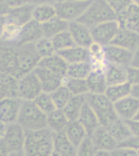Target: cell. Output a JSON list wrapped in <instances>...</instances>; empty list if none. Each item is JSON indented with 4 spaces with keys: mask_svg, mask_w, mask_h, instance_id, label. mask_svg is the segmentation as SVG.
I'll return each mask as SVG.
<instances>
[{
    "mask_svg": "<svg viewBox=\"0 0 139 156\" xmlns=\"http://www.w3.org/2000/svg\"><path fill=\"white\" fill-rule=\"evenodd\" d=\"M41 83L42 91L52 93L60 85H63V77L52 73L48 69L37 65L34 70Z\"/></svg>",
    "mask_w": 139,
    "mask_h": 156,
    "instance_id": "9a60e30c",
    "label": "cell"
},
{
    "mask_svg": "<svg viewBox=\"0 0 139 156\" xmlns=\"http://www.w3.org/2000/svg\"><path fill=\"white\" fill-rule=\"evenodd\" d=\"M68 30L77 46L89 48L94 42L90 28L77 20L69 22Z\"/></svg>",
    "mask_w": 139,
    "mask_h": 156,
    "instance_id": "4fadbf2b",
    "label": "cell"
},
{
    "mask_svg": "<svg viewBox=\"0 0 139 156\" xmlns=\"http://www.w3.org/2000/svg\"><path fill=\"white\" fill-rule=\"evenodd\" d=\"M23 153L24 156H52L54 133L48 128L26 131Z\"/></svg>",
    "mask_w": 139,
    "mask_h": 156,
    "instance_id": "6da1fadb",
    "label": "cell"
},
{
    "mask_svg": "<svg viewBox=\"0 0 139 156\" xmlns=\"http://www.w3.org/2000/svg\"><path fill=\"white\" fill-rule=\"evenodd\" d=\"M127 82L131 85L139 84V68L132 66L127 67Z\"/></svg>",
    "mask_w": 139,
    "mask_h": 156,
    "instance_id": "7bdbcfd3",
    "label": "cell"
},
{
    "mask_svg": "<svg viewBox=\"0 0 139 156\" xmlns=\"http://www.w3.org/2000/svg\"><path fill=\"white\" fill-rule=\"evenodd\" d=\"M51 95L55 104L56 108L59 109H63V107L67 104V102L73 96L69 90L63 85H60L55 90L51 93Z\"/></svg>",
    "mask_w": 139,
    "mask_h": 156,
    "instance_id": "f35d334b",
    "label": "cell"
},
{
    "mask_svg": "<svg viewBox=\"0 0 139 156\" xmlns=\"http://www.w3.org/2000/svg\"><path fill=\"white\" fill-rule=\"evenodd\" d=\"M34 102L38 107L39 109L46 115H48L49 113H51L54 110L56 109L55 104L50 93L42 91L37 96L36 98L34 100Z\"/></svg>",
    "mask_w": 139,
    "mask_h": 156,
    "instance_id": "60d3db41",
    "label": "cell"
},
{
    "mask_svg": "<svg viewBox=\"0 0 139 156\" xmlns=\"http://www.w3.org/2000/svg\"><path fill=\"white\" fill-rule=\"evenodd\" d=\"M134 119H137V120H139V110H138V112H137V113L136 116L134 117Z\"/></svg>",
    "mask_w": 139,
    "mask_h": 156,
    "instance_id": "680465c9",
    "label": "cell"
},
{
    "mask_svg": "<svg viewBox=\"0 0 139 156\" xmlns=\"http://www.w3.org/2000/svg\"><path fill=\"white\" fill-rule=\"evenodd\" d=\"M77 120L84 127L88 136H90L95 129L100 125L97 115H95L87 102H85V104L83 105Z\"/></svg>",
    "mask_w": 139,
    "mask_h": 156,
    "instance_id": "d4e9b609",
    "label": "cell"
},
{
    "mask_svg": "<svg viewBox=\"0 0 139 156\" xmlns=\"http://www.w3.org/2000/svg\"><path fill=\"white\" fill-rule=\"evenodd\" d=\"M17 123L25 131L47 128V115L39 109L34 100H22Z\"/></svg>",
    "mask_w": 139,
    "mask_h": 156,
    "instance_id": "7a4b0ae2",
    "label": "cell"
},
{
    "mask_svg": "<svg viewBox=\"0 0 139 156\" xmlns=\"http://www.w3.org/2000/svg\"><path fill=\"white\" fill-rule=\"evenodd\" d=\"M128 126H129L130 132L133 136L139 137V120L137 119H131L126 121Z\"/></svg>",
    "mask_w": 139,
    "mask_h": 156,
    "instance_id": "7dc6e473",
    "label": "cell"
},
{
    "mask_svg": "<svg viewBox=\"0 0 139 156\" xmlns=\"http://www.w3.org/2000/svg\"><path fill=\"white\" fill-rule=\"evenodd\" d=\"M21 102L19 98H7L0 100V119L7 124L16 122Z\"/></svg>",
    "mask_w": 139,
    "mask_h": 156,
    "instance_id": "5bb4252c",
    "label": "cell"
},
{
    "mask_svg": "<svg viewBox=\"0 0 139 156\" xmlns=\"http://www.w3.org/2000/svg\"><path fill=\"white\" fill-rule=\"evenodd\" d=\"M89 93L92 94H104L107 87L105 78L104 69L92 68L90 75L86 78Z\"/></svg>",
    "mask_w": 139,
    "mask_h": 156,
    "instance_id": "603a6c76",
    "label": "cell"
},
{
    "mask_svg": "<svg viewBox=\"0 0 139 156\" xmlns=\"http://www.w3.org/2000/svg\"><path fill=\"white\" fill-rule=\"evenodd\" d=\"M94 156H112L111 151H100V150H98L95 153Z\"/></svg>",
    "mask_w": 139,
    "mask_h": 156,
    "instance_id": "11a10c76",
    "label": "cell"
},
{
    "mask_svg": "<svg viewBox=\"0 0 139 156\" xmlns=\"http://www.w3.org/2000/svg\"><path fill=\"white\" fill-rule=\"evenodd\" d=\"M90 136L97 150L112 151L118 146V142L111 135L107 128L102 125L98 127Z\"/></svg>",
    "mask_w": 139,
    "mask_h": 156,
    "instance_id": "e0dca14e",
    "label": "cell"
},
{
    "mask_svg": "<svg viewBox=\"0 0 139 156\" xmlns=\"http://www.w3.org/2000/svg\"><path fill=\"white\" fill-rule=\"evenodd\" d=\"M63 85L68 88L73 95H85L89 93L86 79L72 78L65 76L63 77Z\"/></svg>",
    "mask_w": 139,
    "mask_h": 156,
    "instance_id": "d590c367",
    "label": "cell"
},
{
    "mask_svg": "<svg viewBox=\"0 0 139 156\" xmlns=\"http://www.w3.org/2000/svg\"><path fill=\"white\" fill-rule=\"evenodd\" d=\"M41 92V83L34 71L18 78L17 95L20 99L34 100Z\"/></svg>",
    "mask_w": 139,
    "mask_h": 156,
    "instance_id": "52a82bcc",
    "label": "cell"
},
{
    "mask_svg": "<svg viewBox=\"0 0 139 156\" xmlns=\"http://www.w3.org/2000/svg\"><path fill=\"white\" fill-rule=\"evenodd\" d=\"M116 20L120 28L139 33V4L132 2L117 13Z\"/></svg>",
    "mask_w": 139,
    "mask_h": 156,
    "instance_id": "8fae6325",
    "label": "cell"
},
{
    "mask_svg": "<svg viewBox=\"0 0 139 156\" xmlns=\"http://www.w3.org/2000/svg\"><path fill=\"white\" fill-rule=\"evenodd\" d=\"M56 16V10L55 4L52 3H43L34 6L32 18L34 20L43 24L52 18Z\"/></svg>",
    "mask_w": 139,
    "mask_h": 156,
    "instance_id": "e575fe53",
    "label": "cell"
},
{
    "mask_svg": "<svg viewBox=\"0 0 139 156\" xmlns=\"http://www.w3.org/2000/svg\"><path fill=\"white\" fill-rule=\"evenodd\" d=\"M56 2V0H25V3H29L31 5H38L43 4V3H52L55 4Z\"/></svg>",
    "mask_w": 139,
    "mask_h": 156,
    "instance_id": "681fc988",
    "label": "cell"
},
{
    "mask_svg": "<svg viewBox=\"0 0 139 156\" xmlns=\"http://www.w3.org/2000/svg\"><path fill=\"white\" fill-rule=\"evenodd\" d=\"M104 73L107 85L127 82V67L107 63Z\"/></svg>",
    "mask_w": 139,
    "mask_h": 156,
    "instance_id": "4316f807",
    "label": "cell"
},
{
    "mask_svg": "<svg viewBox=\"0 0 139 156\" xmlns=\"http://www.w3.org/2000/svg\"><path fill=\"white\" fill-rule=\"evenodd\" d=\"M0 73H9L14 76H16V47L10 46H0Z\"/></svg>",
    "mask_w": 139,
    "mask_h": 156,
    "instance_id": "2e32d148",
    "label": "cell"
},
{
    "mask_svg": "<svg viewBox=\"0 0 139 156\" xmlns=\"http://www.w3.org/2000/svg\"><path fill=\"white\" fill-rule=\"evenodd\" d=\"M6 19H7L6 14H0V34H1V31H2L3 24L6 21Z\"/></svg>",
    "mask_w": 139,
    "mask_h": 156,
    "instance_id": "9f6ffc18",
    "label": "cell"
},
{
    "mask_svg": "<svg viewBox=\"0 0 139 156\" xmlns=\"http://www.w3.org/2000/svg\"><path fill=\"white\" fill-rule=\"evenodd\" d=\"M17 51V73L16 77H21L27 73H31L38 65L41 59L35 51L34 43L18 45Z\"/></svg>",
    "mask_w": 139,
    "mask_h": 156,
    "instance_id": "5b68a950",
    "label": "cell"
},
{
    "mask_svg": "<svg viewBox=\"0 0 139 156\" xmlns=\"http://www.w3.org/2000/svg\"><path fill=\"white\" fill-rule=\"evenodd\" d=\"M21 29L22 25L7 17L0 34V40L4 42H16Z\"/></svg>",
    "mask_w": 139,
    "mask_h": 156,
    "instance_id": "1f68e13d",
    "label": "cell"
},
{
    "mask_svg": "<svg viewBox=\"0 0 139 156\" xmlns=\"http://www.w3.org/2000/svg\"><path fill=\"white\" fill-rule=\"evenodd\" d=\"M92 0H62L55 3L56 16L66 21L77 20L89 7Z\"/></svg>",
    "mask_w": 139,
    "mask_h": 156,
    "instance_id": "8992f818",
    "label": "cell"
},
{
    "mask_svg": "<svg viewBox=\"0 0 139 156\" xmlns=\"http://www.w3.org/2000/svg\"><path fill=\"white\" fill-rule=\"evenodd\" d=\"M114 20H116V13L106 0H92L77 21L91 29L97 24Z\"/></svg>",
    "mask_w": 139,
    "mask_h": 156,
    "instance_id": "3957f363",
    "label": "cell"
},
{
    "mask_svg": "<svg viewBox=\"0 0 139 156\" xmlns=\"http://www.w3.org/2000/svg\"><path fill=\"white\" fill-rule=\"evenodd\" d=\"M117 116L124 121L134 119L139 110V100L131 94L114 103Z\"/></svg>",
    "mask_w": 139,
    "mask_h": 156,
    "instance_id": "7c38bea8",
    "label": "cell"
},
{
    "mask_svg": "<svg viewBox=\"0 0 139 156\" xmlns=\"http://www.w3.org/2000/svg\"><path fill=\"white\" fill-rule=\"evenodd\" d=\"M46 115H47V128L51 131L53 132L54 133H58L64 131L69 120L64 114L63 110L56 108Z\"/></svg>",
    "mask_w": 139,
    "mask_h": 156,
    "instance_id": "83f0119b",
    "label": "cell"
},
{
    "mask_svg": "<svg viewBox=\"0 0 139 156\" xmlns=\"http://www.w3.org/2000/svg\"><path fill=\"white\" fill-rule=\"evenodd\" d=\"M106 1L116 14L133 2L132 0H106Z\"/></svg>",
    "mask_w": 139,
    "mask_h": 156,
    "instance_id": "ee69618b",
    "label": "cell"
},
{
    "mask_svg": "<svg viewBox=\"0 0 139 156\" xmlns=\"http://www.w3.org/2000/svg\"><path fill=\"white\" fill-rule=\"evenodd\" d=\"M92 71L90 62H80L68 64L66 76L68 77L86 79Z\"/></svg>",
    "mask_w": 139,
    "mask_h": 156,
    "instance_id": "8d00e7d4",
    "label": "cell"
},
{
    "mask_svg": "<svg viewBox=\"0 0 139 156\" xmlns=\"http://www.w3.org/2000/svg\"><path fill=\"white\" fill-rule=\"evenodd\" d=\"M86 102L85 95H73L62 110L69 121L77 120L79 117L83 105Z\"/></svg>",
    "mask_w": 139,
    "mask_h": 156,
    "instance_id": "f546056e",
    "label": "cell"
},
{
    "mask_svg": "<svg viewBox=\"0 0 139 156\" xmlns=\"http://www.w3.org/2000/svg\"><path fill=\"white\" fill-rule=\"evenodd\" d=\"M131 95L139 100V84L138 85H132Z\"/></svg>",
    "mask_w": 139,
    "mask_h": 156,
    "instance_id": "db71d44e",
    "label": "cell"
},
{
    "mask_svg": "<svg viewBox=\"0 0 139 156\" xmlns=\"http://www.w3.org/2000/svg\"><path fill=\"white\" fill-rule=\"evenodd\" d=\"M52 156H58V155H57V154H55L54 153V154H52Z\"/></svg>",
    "mask_w": 139,
    "mask_h": 156,
    "instance_id": "94428289",
    "label": "cell"
},
{
    "mask_svg": "<svg viewBox=\"0 0 139 156\" xmlns=\"http://www.w3.org/2000/svg\"><path fill=\"white\" fill-rule=\"evenodd\" d=\"M111 44L134 52L139 46V33L119 27L116 35Z\"/></svg>",
    "mask_w": 139,
    "mask_h": 156,
    "instance_id": "d6986e66",
    "label": "cell"
},
{
    "mask_svg": "<svg viewBox=\"0 0 139 156\" xmlns=\"http://www.w3.org/2000/svg\"><path fill=\"white\" fill-rule=\"evenodd\" d=\"M134 2H136L137 4H139V0H132Z\"/></svg>",
    "mask_w": 139,
    "mask_h": 156,
    "instance_id": "91938a15",
    "label": "cell"
},
{
    "mask_svg": "<svg viewBox=\"0 0 139 156\" xmlns=\"http://www.w3.org/2000/svg\"><path fill=\"white\" fill-rule=\"evenodd\" d=\"M132 85L129 82L121 83L117 85H107L104 94L113 103L131 94Z\"/></svg>",
    "mask_w": 139,
    "mask_h": 156,
    "instance_id": "836d02e7",
    "label": "cell"
},
{
    "mask_svg": "<svg viewBox=\"0 0 139 156\" xmlns=\"http://www.w3.org/2000/svg\"><path fill=\"white\" fill-rule=\"evenodd\" d=\"M130 66L134 67V68H139V46L133 53V58H132Z\"/></svg>",
    "mask_w": 139,
    "mask_h": 156,
    "instance_id": "c3c4849f",
    "label": "cell"
},
{
    "mask_svg": "<svg viewBox=\"0 0 139 156\" xmlns=\"http://www.w3.org/2000/svg\"><path fill=\"white\" fill-rule=\"evenodd\" d=\"M4 2H6V4L8 5L11 7L24 4V3H25V0H4Z\"/></svg>",
    "mask_w": 139,
    "mask_h": 156,
    "instance_id": "816d5d0a",
    "label": "cell"
},
{
    "mask_svg": "<svg viewBox=\"0 0 139 156\" xmlns=\"http://www.w3.org/2000/svg\"><path fill=\"white\" fill-rule=\"evenodd\" d=\"M7 156H24L23 151H18V152H11Z\"/></svg>",
    "mask_w": 139,
    "mask_h": 156,
    "instance_id": "6f0895ef",
    "label": "cell"
},
{
    "mask_svg": "<svg viewBox=\"0 0 139 156\" xmlns=\"http://www.w3.org/2000/svg\"><path fill=\"white\" fill-rule=\"evenodd\" d=\"M112 156H139L137 151L134 149L117 146L116 148L111 151Z\"/></svg>",
    "mask_w": 139,
    "mask_h": 156,
    "instance_id": "f6af8a7d",
    "label": "cell"
},
{
    "mask_svg": "<svg viewBox=\"0 0 139 156\" xmlns=\"http://www.w3.org/2000/svg\"><path fill=\"white\" fill-rule=\"evenodd\" d=\"M118 146L134 149L137 151H139V137L132 135L131 136H129V138H127L124 141L118 144Z\"/></svg>",
    "mask_w": 139,
    "mask_h": 156,
    "instance_id": "bcb514c9",
    "label": "cell"
},
{
    "mask_svg": "<svg viewBox=\"0 0 139 156\" xmlns=\"http://www.w3.org/2000/svg\"><path fill=\"white\" fill-rule=\"evenodd\" d=\"M10 153L11 151H9L4 141L1 139L0 140V156H7Z\"/></svg>",
    "mask_w": 139,
    "mask_h": 156,
    "instance_id": "f907efd6",
    "label": "cell"
},
{
    "mask_svg": "<svg viewBox=\"0 0 139 156\" xmlns=\"http://www.w3.org/2000/svg\"><path fill=\"white\" fill-rule=\"evenodd\" d=\"M39 66L48 69L60 76H65L68 69V63L57 52L40 59Z\"/></svg>",
    "mask_w": 139,
    "mask_h": 156,
    "instance_id": "44dd1931",
    "label": "cell"
},
{
    "mask_svg": "<svg viewBox=\"0 0 139 156\" xmlns=\"http://www.w3.org/2000/svg\"><path fill=\"white\" fill-rule=\"evenodd\" d=\"M51 39L56 52L75 46V42L73 41V37L68 29L56 34L55 36H54Z\"/></svg>",
    "mask_w": 139,
    "mask_h": 156,
    "instance_id": "74e56055",
    "label": "cell"
},
{
    "mask_svg": "<svg viewBox=\"0 0 139 156\" xmlns=\"http://www.w3.org/2000/svg\"><path fill=\"white\" fill-rule=\"evenodd\" d=\"M68 23L69 22L66 21L56 16L48 21L41 24L43 37L51 38L55 36L56 34L67 30L68 28Z\"/></svg>",
    "mask_w": 139,
    "mask_h": 156,
    "instance_id": "d6a6232c",
    "label": "cell"
},
{
    "mask_svg": "<svg viewBox=\"0 0 139 156\" xmlns=\"http://www.w3.org/2000/svg\"><path fill=\"white\" fill-rule=\"evenodd\" d=\"M54 153L58 156H77V147L63 131L54 133Z\"/></svg>",
    "mask_w": 139,
    "mask_h": 156,
    "instance_id": "7402d4cb",
    "label": "cell"
},
{
    "mask_svg": "<svg viewBox=\"0 0 139 156\" xmlns=\"http://www.w3.org/2000/svg\"><path fill=\"white\" fill-rule=\"evenodd\" d=\"M98 150L90 136H87L77 147V156H94Z\"/></svg>",
    "mask_w": 139,
    "mask_h": 156,
    "instance_id": "b9f144b4",
    "label": "cell"
},
{
    "mask_svg": "<svg viewBox=\"0 0 139 156\" xmlns=\"http://www.w3.org/2000/svg\"><path fill=\"white\" fill-rule=\"evenodd\" d=\"M26 131L17 122L7 124L2 140L11 152L23 151Z\"/></svg>",
    "mask_w": 139,
    "mask_h": 156,
    "instance_id": "9c48e42d",
    "label": "cell"
},
{
    "mask_svg": "<svg viewBox=\"0 0 139 156\" xmlns=\"http://www.w3.org/2000/svg\"><path fill=\"white\" fill-rule=\"evenodd\" d=\"M119 29V23L116 20L103 22L92 27L90 30L94 42L102 46L109 45L115 38Z\"/></svg>",
    "mask_w": 139,
    "mask_h": 156,
    "instance_id": "ba28073f",
    "label": "cell"
},
{
    "mask_svg": "<svg viewBox=\"0 0 139 156\" xmlns=\"http://www.w3.org/2000/svg\"><path fill=\"white\" fill-rule=\"evenodd\" d=\"M85 99L97 115L100 125L107 127L119 118L115 111L114 103L111 102L104 94L88 93L85 94Z\"/></svg>",
    "mask_w": 139,
    "mask_h": 156,
    "instance_id": "277c9868",
    "label": "cell"
},
{
    "mask_svg": "<svg viewBox=\"0 0 139 156\" xmlns=\"http://www.w3.org/2000/svg\"><path fill=\"white\" fill-rule=\"evenodd\" d=\"M58 1H62V0H56V2H58Z\"/></svg>",
    "mask_w": 139,
    "mask_h": 156,
    "instance_id": "6125c7cd",
    "label": "cell"
},
{
    "mask_svg": "<svg viewBox=\"0 0 139 156\" xmlns=\"http://www.w3.org/2000/svg\"><path fill=\"white\" fill-rule=\"evenodd\" d=\"M103 52L105 60L107 63H113L123 67H129L131 64L133 51L113 44H109L103 46Z\"/></svg>",
    "mask_w": 139,
    "mask_h": 156,
    "instance_id": "30bf717a",
    "label": "cell"
},
{
    "mask_svg": "<svg viewBox=\"0 0 139 156\" xmlns=\"http://www.w3.org/2000/svg\"><path fill=\"white\" fill-rule=\"evenodd\" d=\"M18 79L12 74L0 73V100L7 98H18Z\"/></svg>",
    "mask_w": 139,
    "mask_h": 156,
    "instance_id": "484cf974",
    "label": "cell"
},
{
    "mask_svg": "<svg viewBox=\"0 0 139 156\" xmlns=\"http://www.w3.org/2000/svg\"><path fill=\"white\" fill-rule=\"evenodd\" d=\"M34 45L35 51L41 58L56 53L51 39L46 37H41L36 42H34Z\"/></svg>",
    "mask_w": 139,
    "mask_h": 156,
    "instance_id": "ab89813d",
    "label": "cell"
},
{
    "mask_svg": "<svg viewBox=\"0 0 139 156\" xmlns=\"http://www.w3.org/2000/svg\"><path fill=\"white\" fill-rule=\"evenodd\" d=\"M41 37H43L41 24L32 19L22 25L21 32L16 42L18 45L32 44L36 42Z\"/></svg>",
    "mask_w": 139,
    "mask_h": 156,
    "instance_id": "ac0fdd59",
    "label": "cell"
},
{
    "mask_svg": "<svg viewBox=\"0 0 139 156\" xmlns=\"http://www.w3.org/2000/svg\"><path fill=\"white\" fill-rule=\"evenodd\" d=\"M106 128L109 131L111 135L114 137L115 140L118 142V144L132 136L131 132L126 121L119 118H117Z\"/></svg>",
    "mask_w": 139,
    "mask_h": 156,
    "instance_id": "4dcf8cb0",
    "label": "cell"
},
{
    "mask_svg": "<svg viewBox=\"0 0 139 156\" xmlns=\"http://www.w3.org/2000/svg\"><path fill=\"white\" fill-rule=\"evenodd\" d=\"M7 124L0 119V140L2 139V137L4 136L5 132H6V129H7Z\"/></svg>",
    "mask_w": 139,
    "mask_h": 156,
    "instance_id": "f5cc1de1",
    "label": "cell"
},
{
    "mask_svg": "<svg viewBox=\"0 0 139 156\" xmlns=\"http://www.w3.org/2000/svg\"><path fill=\"white\" fill-rule=\"evenodd\" d=\"M57 53L68 63V64L80 62H90V53L89 48L75 46L69 47Z\"/></svg>",
    "mask_w": 139,
    "mask_h": 156,
    "instance_id": "ffe728a7",
    "label": "cell"
},
{
    "mask_svg": "<svg viewBox=\"0 0 139 156\" xmlns=\"http://www.w3.org/2000/svg\"><path fill=\"white\" fill-rule=\"evenodd\" d=\"M63 132L66 134L67 137L69 139V141L76 147H77L82 142L83 140L88 136L84 127L77 119L68 122Z\"/></svg>",
    "mask_w": 139,
    "mask_h": 156,
    "instance_id": "f1b7e54d",
    "label": "cell"
},
{
    "mask_svg": "<svg viewBox=\"0 0 139 156\" xmlns=\"http://www.w3.org/2000/svg\"><path fill=\"white\" fill-rule=\"evenodd\" d=\"M34 5L29 3L18 5L15 7H11L7 9L6 13L7 18L17 22L20 25H24L27 22L31 20Z\"/></svg>",
    "mask_w": 139,
    "mask_h": 156,
    "instance_id": "cb8c5ba5",
    "label": "cell"
}]
</instances>
